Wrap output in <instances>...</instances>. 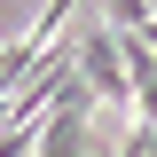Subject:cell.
<instances>
[{"label":"cell","mask_w":157,"mask_h":157,"mask_svg":"<svg viewBox=\"0 0 157 157\" xmlns=\"http://www.w3.org/2000/svg\"><path fill=\"white\" fill-rule=\"evenodd\" d=\"M86 126H94V102H86V86L71 78V86L47 102V118H39L32 157H78V149H86Z\"/></svg>","instance_id":"1"},{"label":"cell","mask_w":157,"mask_h":157,"mask_svg":"<svg viewBox=\"0 0 157 157\" xmlns=\"http://www.w3.org/2000/svg\"><path fill=\"white\" fill-rule=\"evenodd\" d=\"M71 71H78V86H86V102H126V63H118V32L110 24H86Z\"/></svg>","instance_id":"2"}]
</instances>
